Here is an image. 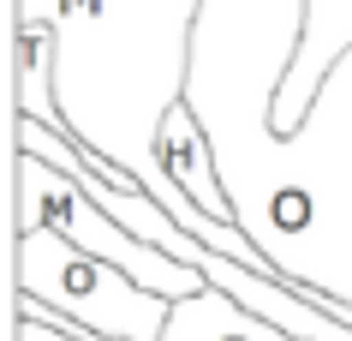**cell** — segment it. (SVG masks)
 Listing matches in <instances>:
<instances>
[{"label": "cell", "instance_id": "6da1fadb", "mask_svg": "<svg viewBox=\"0 0 352 341\" xmlns=\"http://www.w3.org/2000/svg\"><path fill=\"white\" fill-rule=\"evenodd\" d=\"M305 37V0H204L186 108L209 138L233 222L311 300L352 305V48L293 132L275 90Z\"/></svg>", "mask_w": 352, "mask_h": 341}, {"label": "cell", "instance_id": "7a4b0ae2", "mask_svg": "<svg viewBox=\"0 0 352 341\" xmlns=\"http://www.w3.org/2000/svg\"><path fill=\"white\" fill-rule=\"evenodd\" d=\"M197 12L204 0H12V30H48L54 42L60 126L131 168L173 216L197 204L162 162V126L186 102Z\"/></svg>", "mask_w": 352, "mask_h": 341}, {"label": "cell", "instance_id": "3957f363", "mask_svg": "<svg viewBox=\"0 0 352 341\" xmlns=\"http://www.w3.org/2000/svg\"><path fill=\"white\" fill-rule=\"evenodd\" d=\"M12 282H19V293L48 300L54 311L90 323L96 335H108V341H162L167 311H173L167 293L144 287L113 258H96L78 240L54 234V227L12 234Z\"/></svg>", "mask_w": 352, "mask_h": 341}, {"label": "cell", "instance_id": "277c9868", "mask_svg": "<svg viewBox=\"0 0 352 341\" xmlns=\"http://www.w3.org/2000/svg\"><path fill=\"white\" fill-rule=\"evenodd\" d=\"M162 341H305V335H293L287 323L251 311L245 300H233L227 287L209 282L197 293H186V300H173Z\"/></svg>", "mask_w": 352, "mask_h": 341}, {"label": "cell", "instance_id": "5b68a950", "mask_svg": "<svg viewBox=\"0 0 352 341\" xmlns=\"http://www.w3.org/2000/svg\"><path fill=\"white\" fill-rule=\"evenodd\" d=\"M162 162H167V174H173L204 209H215V216L233 222V204H227V186H221V174H215L209 138H204V126H197V114H191L186 102L167 114V126H162Z\"/></svg>", "mask_w": 352, "mask_h": 341}, {"label": "cell", "instance_id": "8992f818", "mask_svg": "<svg viewBox=\"0 0 352 341\" xmlns=\"http://www.w3.org/2000/svg\"><path fill=\"white\" fill-rule=\"evenodd\" d=\"M334 311H340V318H346V323H352V305H334Z\"/></svg>", "mask_w": 352, "mask_h": 341}]
</instances>
